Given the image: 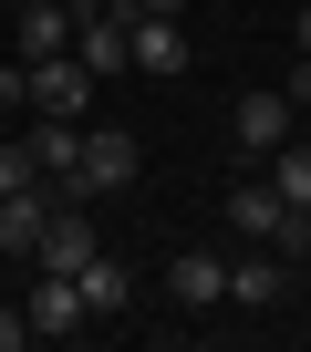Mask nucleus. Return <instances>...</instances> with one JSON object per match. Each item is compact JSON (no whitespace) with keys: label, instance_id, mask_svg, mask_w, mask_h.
<instances>
[{"label":"nucleus","instance_id":"nucleus-4","mask_svg":"<svg viewBox=\"0 0 311 352\" xmlns=\"http://www.w3.org/2000/svg\"><path fill=\"white\" fill-rule=\"evenodd\" d=\"M94 249H104V239H94L83 197H63V208H52V228H42V249H32V270H63V280H73V270L94 259Z\"/></svg>","mask_w":311,"mask_h":352},{"label":"nucleus","instance_id":"nucleus-11","mask_svg":"<svg viewBox=\"0 0 311 352\" xmlns=\"http://www.w3.org/2000/svg\"><path fill=\"white\" fill-rule=\"evenodd\" d=\"M73 290H83V311H94V321H114V311H125V300H135V270H125V259H104V249H94V259H83V270H73Z\"/></svg>","mask_w":311,"mask_h":352},{"label":"nucleus","instance_id":"nucleus-13","mask_svg":"<svg viewBox=\"0 0 311 352\" xmlns=\"http://www.w3.org/2000/svg\"><path fill=\"white\" fill-rule=\"evenodd\" d=\"M21 187H42V166H32V145H0V197H21Z\"/></svg>","mask_w":311,"mask_h":352},{"label":"nucleus","instance_id":"nucleus-2","mask_svg":"<svg viewBox=\"0 0 311 352\" xmlns=\"http://www.w3.org/2000/svg\"><path fill=\"white\" fill-rule=\"evenodd\" d=\"M52 208H63L52 176H42V187H21V197H0V259H32V249H42V228H52Z\"/></svg>","mask_w":311,"mask_h":352},{"label":"nucleus","instance_id":"nucleus-5","mask_svg":"<svg viewBox=\"0 0 311 352\" xmlns=\"http://www.w3.org/2000/svg\"><path fill=\"white\" fill-rule=\"evenodd\" d=\"M167 300H177V311H218V300H228V259H218V249H177V259H167Z\"/></svg>","mask_w":311,"mask_h":352},{"label":"nucleus","instance_id":"nucleus-18","mask_svg":"<svg viewBox=\"0 0 311 352\" xmlns=\"http://www.w3.org/2000/svg\"><path fill=\"white\" fill-rule=\"evenodd\" d=\"M301 52H311V0H301Z\"/></svg>","mask_w":311,"mask_h":352},{"label":"nucleus","instance_id":"nucleus-7","mask_svg":"<svg viewBox=\"0 0 311 352\" xmlns=\"http://www.w3.org/2000/svg\"><path fill=\"white\" fill-rule=\"evenodd\" d=\"M125 52H135V73H167V83L187 73V32H177L167 11H135V21H125Z\"/></svg>","mask_w":311,"mask_h":352},{"label":"nucleus","instance_id":"nucleus-17","mask_svg":"<svg viewBox=\"0 0 311 352\" xmlns=\"http://www.w3.org/2000/svg\"><path fill=\"white\" fill-rule=\"evenodd\" d=\"M125 11H167V21H177V11H187V0H125Z\"/></svg>","mask_w":311,"mask_h":352},{"label":"nucleus","instance_id":"nucleus-10","mask_svg":"<svg viewBox=\"0 0 311 352\" xmlns=\"http://www.w3.org/2000/svg\"><path fill=\"white\" fill-rule=\"evenodd\" d=\"M21 311H32V342H63V331H83V290H73L63 270H42Z\"/></svg>","mask_w":311,"mask_h":352},{"label":"nucleus","instance_id":"nucleus-12","mask_svg":"<svg viewBox=\"0 0 311 352\" xmlns=\"http://www.w3.org/2000/svg\"><path fill=\"white\" fill-rule=\"evenodd\" d=\"M270 187H280V197H290V208L311 218V145H301V135H290V145L270 155Z\"/></svg>","mask_w":311,"mask_h":352},{"label":"nucleus","instance_id":"nucleus-6","mask_svg":"<svg viewBox=\"0 0 311 352\" xmlns=\"http://www.w3.org/2000/svg\"><path fill=\"white\" fill-rule=\"evenodd\" d=\"M228 300H239V311H270V300H290V259L249 239V249L228 259Z\"/></svg>","mask_w":311,"mask_h":352},{"label":"nucleus","instance_id":"nucleus-16","mask_svg":"<svg viewBox=\"0 0 311 352\" xmlns=\"http://www.w3.org/2000/svg\"><path fill=\"white\" fill-rule=\"evenodd\" d=\"M280 94H290V104H301V114H311V52H301V73H290V83H280Z\"/></svg>","mask_w":311,"mask_h":352},{"label":"nucleus","instance_id":"nucleus-14","mask_svg":"<svg viewBox=\"0 0 311 352\" xmlns=\"http://www.w3.org/2000/svg\"><path fill=\"white\" fill-rule=\"evenodd\" d=\"M0 114H32V63H21V52L0 63Z\"/></svg>","mask_w":311,"mask_h":352},{"label":"nucleus","instance_id":"nucleus-8","mask_svg":"<svg viewBox=\"0 0 311 352\" xmlns=\"http://www.w3.org/2000/svg\"><path fill=\"white\" fill-rule=\"evenodd\" d=\"M83 94H94L83 52H52V63H32V114H73V124H83Z\"/></svg>","mask_w":311,"mask_h":352},{"label":"nucleus","instance_id":"nucleus-9","mask_svg":"<svg viewBox=\"0 0 311 352\" xmlns=\"http://www.w3.org/2000/svg\"><path fill=\"white\" fill-rule=\"evenodd\" d=\"M290 124H301V104H290V94H239V145H249V155H280V145H290Z\"/></svg>","mask_w":311,"mask_h":352},{"label":"nucleus","instance_id":"nucleus-1","mask_svg":"<svg viewBox=\"0 0 311 352\" xmlns=\"http://www.w3.org/2000/svg\"><path fill=\"white\" fill-rule=\"evenodd\" d=\"M135 166H145V145H135L125 124H94V135H83V155H73V176H52V187L94 208V197H114V187H135Z\"/></svg>","mask_w":311,"mask_h":352},{"label":"nucleus","instance_id":"nucleus-15","mask_svg":"<svg viewBox=\"0 0 311 352\" xmlns=\"http://www.w3.org/2000/svg\"><path fill=\"white\" fill-rule=\"evenodd\" d=\"M21 342H32V311H21V300H0V352H21Z\"/></svg>","mask_w":311,"mask_h":352},{"label":"nucleus","instance_id":"nucleus-3","mask_svg":"<svg viewBox=\"0 0 311 352\" xmlns=\"http://www.w3.org/2000/svg\"><path fill=\"white\" fill-rule=\"evenodd\" d=\"M11 52H21V63L73 52V0H21V11H11Z\"/></svg>","mask_w":311,"mask_h":352}]
</instances>
